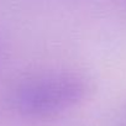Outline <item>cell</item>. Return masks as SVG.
<instances>
[{"label":"cell","mask_w":126,"mask_h":126,"mask_svg":"<svg viewBox=\"0 0 126 126\" xmlns=\"http://www.w3.org/2000/svg\"><path fill=\"white\" fill-rule=\"evenodd\" d=\"M85 94V82L74 73H49L31 78L17 87L14 104L31 116H45L67 110Z\"/></svg>","instance_id":"obj_1"},{"label":"cell","mask_w":126,"mask_h":126,"mask_svg":"<svg viewBox=\"0 0 126 126\" xmlns=\"http://www.w3.org/2000/svg\"><path fill=\"white\" fill-rule=\"evenodd\" d=\"M0 52H1V42H0Z\"/></svg>","instance_id":"obj_2"}]
</instances>
